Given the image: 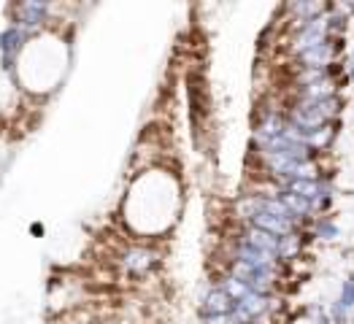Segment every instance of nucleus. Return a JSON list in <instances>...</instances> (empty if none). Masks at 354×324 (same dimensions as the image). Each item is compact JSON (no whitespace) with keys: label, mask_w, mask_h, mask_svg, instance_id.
Here are the masks:
<instances>
[{"label":"nucleus","mask_w":354,"mask_h":324,"mask_svg":"<svg viewBox=\"0 0 354 324\" xmlns=\"http://www.w3.org/2000/svg\"><path fill=\"white\" fill-rule=\"evenodd\" d=\"M338 303L344 305V308H354V276H349L346 281H344V287H341V297H338Z\"/></svg>","instance_id":"nucleus-9"},{"label":"nucleus","mask_w":354,"mask_h":324,"mask_svg":"<svg viewBox=\"0 0 354 324\" xmlns=\"http://www.w3.org/2000/svg\"><path fill=\"white\" fill-rule=\"evenodd\" d=\"M236 300L227 295L222 287H214L208 289L206 297L201 300V316L203 319H214V316H230L236 314Z\"/></svg>","instance_id":"nucleus-4"},{"label":"nucleus","mask_w":354,"mask_h":324,"mask_svg":"<svg viewBox=\"0 0 354 324\" xmlns=\"http://www.w3.org/2000/svg\"><path fill=\"white\" fill-rule=\"evenodd\" d=\"M349 76H352V79H354V57L349 59Z\"/></svg>","instance_id":"nucleus-10"},{"label":"nucleus","mask_w":354,"mask_h":324,"mask_svg":"<svg viewBox=\"0 0 354 324\" xmlns=\"http://www.w3.org/2000/svg\"><path fill=\"white\" fill-rule=\"evenodd\" d=\"M157 263H160V254L147 249V246H130V249L122 254V260H119L122 270H124L127 276H133V278H141V276L151 273V270L157 267Z\"/></svg>","instance_id":"nucleus-1"},{"label":"nucleus","mask_w":354,"mask_h":324,"mask_svg":"<svg viewBox=\"0 0 354 324\" xmlns=\"http://www.w3.org/2000/svg\"><path fill=\"white\" fill-rule=\"evenodd\" d=\"M327 41V30H325V19H311V22H297L292 35H290V49L292 55H300L317 44Z\"/></svg>","instance_id":"nucleus-2"},{"label":"nucleus","mask_w":354,"mask_h":324,"mask_svg":"<svg viewBox=\"0 0 354 324\" xmlns=\"http://www.w3.org/2000/svg\"><path fill=\"white\" fill-rule=\"evenodd\" d=\"M14 11H17V17H19L17 25H25V28L41 25L44 17H46V6H41V3H19V6H14Z\"/></svg>","instance_id":"nucleus-7"},{"label":"nucleus","mask_w":354,"mask_h":324,"mask_svg":"<svg viewBox=\"0 0 354 324\" xmlns=\"http://www.w3.org/2000/svg\"><path fill=\"white\" fill-rule=\"evenodd\" d=\"M238 243H246V246H252V249H257V251L270 254V257L279 260V243H281V238L270 236L266 230H257V227H249L246 225L241 230V236H238Z\"/></svg>","instance_id":"nucleus-5"},{"label":"nucleus","mask_w":354,"mask_h":324,"mask_svg":"<svg viewBox=\"0 0 354 324\" xmlns=\"http://www.w3.org/2000/svg\"><path fill=\"white\" fill-rule=\"evenodd\" d=\"M314 236L322 238V240H335V238H338V227H335L330 219H319V222L314 225Z\"/></svg>","instance_id":"nucleus-8"},{"label":"nucleus","mask_w":354,"mask_h":324,"mask_svg":"<svg viewBox=\"0 0 354 324\" xmlns=\"http://www.w3.org/2000/svg\"><path fill=\"white\" fill-rule=\"evenodd\" d=\"M28 35L22 32L19 28H8L3 30V35H0V52H3V68H11V62L14 57L19 55V49H22V41H25Z\"/></svg>","instance_id":"nucleus-6"},{"label":"nucleus","mask_w":354,"mask_h":324,"mask_svg":"<svg viewBox=\"0 0 354 324\" xmlns=\"http://www.w3.org/2000/svg\"><path fill=\"white\" fill-rule=\"evenodd\" d=\"M338 46L341 44L327 38L322 44H317V46L295 55V68L297 70H308V68H325V70H330V65L335 62V55H338Z\"/></svg>","instance_id":"nucleus-3"}]
</instances>
